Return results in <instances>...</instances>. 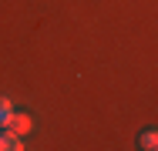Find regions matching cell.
I'll use <instances>...</instances> for the list:
<instances>
[{
	"label": "cell",
	"instance_id": "cell-1",
	"mask_svg": "<svg viewBox=\"0 0 158 151\" xmlns=\"http://www.w3.org/2000/svg\"><path fill=\"white\" fill-rule=\"evenodd\" d=\"M31 128H34V124H31L27 114H10V121H7V131H10V134H17V138H24Z\"/></svg>",
	"mask_w": 158,
	"mask_h": 151
},
{
	"label": "cell",
	"instance_id": "cell-2",
	"mask_svg": "<svg viewBox=\"0 0 158 151\" xmlns=\"http://www.w3.org/2000/svg\"><path fill=\"white\" fill-rule=\"evenodd\" d=\"M20 148H24V141L17 134H10L7 128H0V151H20Z\"/></svg>",
	"mask_w": 158,
	"mask_h": 151
},
{
	"label": "cell",
	"instance_id": "cell-3",
	"mask_svg": "<svg viewBox=\"0 0 158 151\" xmlns=\"http://www.w3.org/2000/svg\"><path fill=\"white\" fill-rule=\"evenodd\" d=\"M138 148L141 151H158V131H141L138 134Z\"/></svg>",
	"mask_w": 158,
	"mask_h": 151
},
{
	"label": "cell",
	"instance_id": "cell-4",
	"mask_svg": "<svg viewBox=\"0 0 158 151\" xmlns=\"http://www.w3.org/2000/svg\"><path fill=\"white\" fill-rule=\"evenodd\" d=\"M10 114H14L10 101H7V97H0V128H7V121H10Z\"/></svg>",
	"mask_w": 158,
	"mask_h": 151
}]
</instances>
